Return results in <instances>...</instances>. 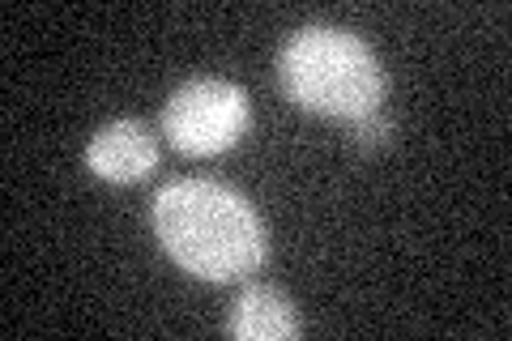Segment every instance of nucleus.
Returning a JSON list of instances; mask_svg holds the SVG:
<instances>
[{
    "label": "nucleus",
    "instance_id": "1",
    "mask_svg": "<svg viewBox=\"0 0 512 341\" xmlns=\"http://www.w3.org/2000/svg\"><path fill=\"white\" fill-rule=\"evenodd\" d=\"M154 235L192 278L239 282L265 265V222L248 197L218 180H171L154 197Z\"/></svg>",
    "mask_w": 512,
    "mask_h": 341
},
{
    "label": "nucleus",
    "instance_id": "2",
    "mask_svg": "<svg viewBox=\"0 0 512 341\" xmlns=\"http://www.w3.org/2000/svg\"><path fill=\"white\" fill-rule=\"evenodd\" d=\"M278 77L286 99L303 111L355 124L376 116L384 103V69L376 52L355 30L342 26H303L282 43Z\"/></svg>",
    "mask_w": 512,
    "mask_h": 341
},
{
    "label": "nucleus",
    "instance_id": "3",
    "mask_svg": "<svg viewBox=\"0 0 512 341\" xmlns=\"http://www.w3.org/2000/svg\"><path fill=\"white\" fill-rule=\"evenodd\" d=\"M252 120L248 90L222 77L184 81L163 107V137L188 158H214L244 137Z\"/></svg>",
    "mask_w": 512,
    "mask_h": 341
},
{
    "label": "nucleus",
    "instance_id": "4",
    "mask_svg": "<svg viewBox=\"0 0 512 341\" xmlns=\"http://www.w3.org/2000/svg\"><path fill=\"white\" fill-rule=\"evenodd\" d=\"M86 167L107 184H137L158 167V137L146 120H111L86 145Z\"/></svg>",
    "mask_w": 512,
    "mask_h": 341
},
{
    "label": "nucleus",
    "instance_id": "5",
    "mask_svg": "<svg viewBox=\"0 0 512 341\" xmlns=\"http://www.w3.org/2000/svg\"><path fill=\"white\" fill-rule=\"evenodd\" d=\"M227 329L235 341H295L303 333V320L291 295H282L278 286H248L235 299Z\"/></svg>",
    "mask_w": 512,
    "mask_h": 341
},
{
    "label": "nucleus",
    "instance_id": "6",
    "mask_svg": "<svg viewBox=\"0 0 512 341\" xmlns=\"http://www.w3.org/2000/svg\"><path fill=\"white\" fill-rule=\"evenodd\" d=\"M350 137H355V145H363V150H372V145H384V141H393V120L389 116H363L350 124Z\"/></svg>",
    "mask_w": 512,
    "mask_h": 341
}]
</instances>
